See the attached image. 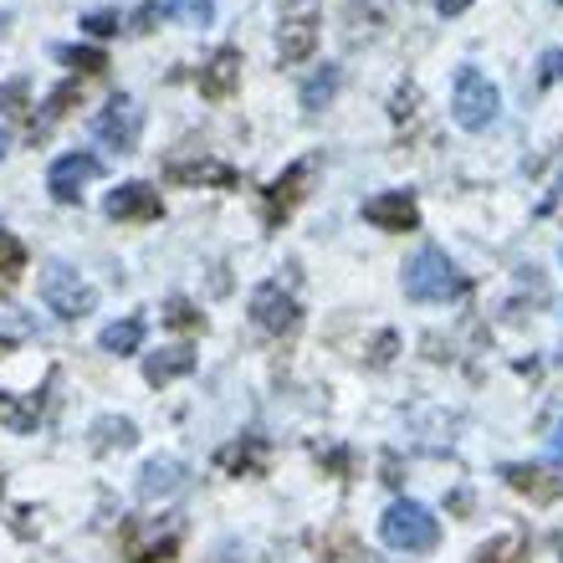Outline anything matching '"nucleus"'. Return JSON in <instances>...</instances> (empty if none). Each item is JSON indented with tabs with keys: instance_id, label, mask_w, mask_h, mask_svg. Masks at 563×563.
<instances>
[{
	"instance_id": "obj_1",
	"label": "nucleus",
	"mask_w": 563,
	"mask_h": 563,
	"mask_svg": "<svg viewBox=\"0 0 563 563\" xmlns=\"http://www.w3.org/2000/svg\"><path fill=\"white\" fill-rule=\"evenodd\" d=\"M466 292V277L456 272V262L441 252V246H420L405 267V297L410 302H451V297Z\"/></svg>"
},
{
	"instance_id": "obj_2",
	"label": "nucleus",
	"mask_w": 563,
	"mask_h": 563,
	"mask_svg": "<svg viewBox=\"0 0 563 563\" xmlns=\"http://www.w3.org/2000/svg\"><path fill=\"white\" fill-rule=\"evenodd\" d=\"M379 538H385L395 553H430L441 543V522H435V512H430L426 503L400 497V503H389V512L379 518Z\"/></svg>"
},
{
	"instance_id": "obj_3",
	"label": "nucleus",
	"mask_w": 563,
	"mask_h": 563,
	"mask_svg": "<svg viewBox=\"0 0 563 563\" xmlns=\"http://www.w3.org/2000/svg\"><path fill=\"white\" fill-rule=\"evenodd\" d=\"M497 108H503V92L492 82L482 67H461L456 73V88H451V113L466 134H482L497 123Z\"/></svg>"
},
{
	"instance_id": "obj_4",
	"label": "nucleus",
	"mask_w": 563,
	"mask_h": 563,
	"mask_svg": "<svg viewBox=\"0 0 563 563\" xmlns=\"http://www.w3.org/2000/svg\"><path fill=\"white\" fill-rule=\"evenodd\" d=\"M312 175H318V154H308V159L287 164V169H282V175L267 185V190H262V221H267V225H282V221H287V216L297 210V200L308 195Z\"/></svg>"
},
{
	"instance_id": "obj_5",
	"label": "nucleus",
	"mask_w": 563,
	"mask_h": 563,
	"mask_svg": "<svg viewBox=\"0 0 563 563\" xmlns=\"http://www.w3.org/2000/svg\"><path fill=\"white\" fill-rule=\"evenodd\" d=\"M252 323L262 333H272V339H292L302 328V308H297V297L282 282H262L252 292Z\"/></svg>"
},
{
	"instance_id": "obj_6",
	"label": "nucleus",
	"mask_w": 563,
	"mask_h": 563,
	"mask_svg": "<svg viewBox=\"0 0 563 563\" xmlns=\"http://www.w3.org/2000/svg\"><path fill=\"white\" fill-rule=\"evenodd\" d=\"M42 302L57 312V318H67V323H73V318L92 312V302H98V297H92V287L77 277L67 262H52V267L42 272Z\"/></svg>"
},
{
	"instance_id": "obj_7",
	"label": "nucleus",
	"mask_w": 563,
	"mask_h": 563,
	"mask_svg": "<svg viewBox=\"0 0 563 563\" xmlns=\"http://www.w3.org/2000/svg\"><path fill=\"white\" fill-rule=\"evenodd\" d=\"M139 129H144V108L134 98H113V103L92 119V134L103 139L113 154H134L139 148Z\"/></svg>"
},
{
	"instance_id": "obj_8",
	"label": "nucleus",
	"mask_w": 563,
	"mask_h": 563,
	"mask_svg": "<svg viewBox=\"0 0 563 563\" xmlns=\"http://www.w3.org/2000/svg\"><path fill=\"white\" fill-rule=\"evenodd\" d=\"M98 175H103V159L88 154V148H77V154H62V159L46 169V190H52V200L73 206L77 195H82V185H92Z\"/></svg>"
},
{
	"instance_id": "obj_9",
	"label": "nucleus",
	"mask_w": 563,
	"mask_h": 563,
	"mask_svg": "<svg viewBox=\"0 0 563 563\" xmlns=\"http://www.w3.org/2000/svg\"><path fill=\"white\" fill-rule=\"evenodd\" d=\"M164 179H169V185H195V190H200V185H206V190H231V185H236V169H231V164L225 159H216V154H195V159H164Z\"/></svg>"
},
{
	"instance_id": "obj_10",
	"label": "nucleus",
	"mask_w": 563,
	"mask_h": 563,
	"mask_svg": "<svg viewBox=\"0 0 563 563\" xmlns=\"http://www.w3.org/2000/svg\"><path fill=\"white\" fill-rule=\"evenodd\" d=\"M103 210H108V221H159L164 200H159V190H154V185L129 179V185H119V190H108Z\"/></svg>"
},
{
	"instance_id": "obj_11",
	"label": "nucleus",
	"mask_w": 563,
	"mask_h": 563,
	"mask_svg": "<svg viewBox=\"0 0 563 563\" xmlns=\"http://www.w3.org/2000/svg\"><path fill=\"white\" fill-rule=\"evenodd\" d=\"M364 221L379 225V231H416L420 225V206L410 190H385L364 200Z\"/></svg>"
},
{
	"instance_id": "obj_12",
	"label": "nucleus",
	"mask_w": 563,
	"mask_h": 563,
	"mask_svg": "<svg viewBox=\"0 0 563 563\" xmlns=\"http://www.w3.org/2000/svg\"><path fill=\"white\" fill-rule=\"evenodd\" d=\"M503 482L512 492H522V497H533V503H559L563 497V476L553 466H522V461H512V466H503Z\"/></svg>"
},
{
	"instance_id": "obj_13",
	"label": "nucleus",
	"mask_w": 563,
	"mask_h": 563,
	"mask_svg": "<svg viewBox=\"0 0 563 563\" xmlns=\"http://www.w3.org/2000/svg\"><path fill=\"white\" fill-rule=\"evenodd\" d=\"M200 98H210V103H221V98H231L236 92V82H241V52L236 46H221L216 57L200 67Z\"/></svg>"
},
{
	"instance_id": "obj_14",
	"label": "nucleus",
	"mask_w": 563,
	"mask_h": 563,
	"mask_svg": "<svg viewBox=\"0 0 563 563\" xmlns=\"http://www.w3.org/2000/svg\"><path fill=\"white\" fill-rule=\"evenodd\" d=\"M185 487V466L175 456H154L144 461V472H139V497L144 503H164V497H175Z\"/></svg>"
},
{
	"instance_id": "obj_15",
	"label": "nucleus",
	"mask_w": 563,
	"mask_h": 563,
	"mask_svg": "<svg viewBox=\"0 0 563 563\" xmlns=\"http://www.w3.org/2000/svg\"><path fill=\"white\" fill-rule=\"evenodd\" d=\"M272 461V445L262 441V435H246V441L236 445H221V456H216V466L231 476H262Z\"/></svg>"
},
{
	"instance_id": "obj_16",
	"label": "nucleus",
	"mask_w": 563,
	"mask_h": 563,
	"mask_svg": "<svg viewBox=\"0 0 563 563\" xmlns=\"http://www.w3.org/2000/svg\"><path fill=\"white\" fill-rule=\"evenodd\" d=\"M312 46H318V21H312L308 11L287 15V21H282V31H277V52H282V62H308V57H312Z\"/></svg>"
},
{
	"instance_id": "obj_17",
	"label": "nucleus",
	"mask_w": 563,
	"mask_h": 563,
	"mask_svg": "<svg viewBox=\"0 0 563 563\" xmlns=\"http://www.w3.org/2000/svg\"><path fill=\"white\" fill-rule=\"evenodd\" d=\"M190 369H195V349H185V343H175V349H159V354L144 358V379L154 389H159V385H175V379H185Z\"/></svg>"
},
{
	"instance_id": "obj_18",
	"label": "nucleus",
	"mask_w": 563,
	"mask_h": 563,
	"mask_svg": "<svg viewBox=\"0 0 563 563\" xmlns=\"http://www.w3.org/2000/svg\"><path fill=\"white\" fill-rule=\"evenodd\" d=\"M139 441V426L129 416H103L92 420V451H129Z\"/></svg>"
},
{
	"instance_id": "obj_19",
	"label": "nucleus",
	"mask_w": 563,
	"mask_h": 563,
	"mask_svg": "<svg viewBox=\"0 0 563 563\" xmlns=\"http://www.w3.org/2000/svg\"><path fill=\"white\" fill-rule=\"evenodd\" d=\"M103 354H139V343H144V318H123V323H108L103 328Z\"/></svg>"
},
{
	"instance_id": "obj_20",
	"label": "nucleus",
	"mask_w": 563,
	"mask_h": 563,
	"mask_svg": "<svg viewBox=\"0 0 563 563\" xmlns=\"http://www.w3.org/2000/svg\"><path fill=\"white\" fill-rule=\"evenodd\" d=\"M333 92H339V67H328V62H323V67L302 82V108H308V113H318V108L333 103Z\"/></svg>"
},
{
	"instance_id": "obj_21",
	"label": "nucleus",
	"mask_w": 563,
	"mask_h": 563,
	"mask_svg": "<svg viewBox=\"0 0 563 563\" xmlns=\"http://www.w3.org/2000/svg\"><path fill=\"white\" fill-rule=\"evenodd\" d=\"M21 272H26V246H21L11 231H0V297L21 282Z\"/></svg>"
},
{
	"instance_id": "obj_22",
	"label": "nucleus",
	"mask_w": 563,
	"mask_h": 563,
	"mask_svg": "<svg viewBox=\"0 0 563 563\" xmlns=\"http://www.w3.org/2000/svg\"><path fill=\"white\" fill-rule=\"evenodd\" d=\"M472 563H528V538H522V533L492 538L487 549H476Z\"/></svg>"
},
{
	"instance_id": "obj_23",
	"label": "nucleus",
	"mask_w": 563,
	"mask_h": 563,
	"mask_svg": "<svg viewBox=\"0 0 563 563\" xmlns=\"http://www.w3.org/2000/svg\"><path fill=\"white\" fill-rule=\"evenodd\" d=\"M129 543V563H169L179 553V533H164V538H148V543H134V538H123Z\"/></svg>"
},
{
	"instance_id": "obj_24",
	"label": "nucleus",
	"mask_w": 563,
	"mask_h": 563,
	"mask_svg": "<svg viewBox=\"0 0 563 563\" xmlns=\"http://www.w3.org/2000/svg\"><path fill=\"white\" fill-rule=\"evenodd\" d=\"M0 420H5L15 435H31L42 416H36V405H21L15 395H5V389H0Z\"/></svg>"
},
{
	"instance_id": "obj_25",
	"label": "nucleus",
	"mask_w": 563,
	"mask_h": 563,
	"mask_svg": "<svg viewBox=\"0 0 563 563\" xmlns=\"http://www.w3.org/2000/svg\"><path fill=\"white\" fill-rule=\"evenodd\" d=\"M57 57L67 62V67H77V73H88V77L108 73V57L98 52V46H57Z\"/></svg>"
},
{
	"instance_id": "obj_26",
	"label": "nucleus",
	"mask_w": 563,
	"mask_h": 563,
	"mask_svg": "<svg viewBox=\"0 0 563 563\" xmlns=\"http://www.w3.org/2000/svg\"><path fill=\"white\" fill-rule=\"evenodd\" d=\"M169 15L185 26H210L216 21V0H169Z\"/></svg>"
},
{
	"instance_id": "obj_27",
	"label": "nucleus",
	"mask_w": 563,
	"mask_h": 563,
	"mask_svg": "<svg viewBox=\"0 0 563 563\" xmlns=\"http://www.w3.org/2000/svg\"><path fill=\"white\" fill-rule=\"evenodd\" d=\"M323 559L328 563H358L364 559V549H358L349 533H333V538H323Z\"/></svg>"
},
{
	"instance_id": "obj_28",
	"label": "nucleus",
	"mask_w": 563,
	"mask_h": 563,
	"mask_svg": "<svg viewBox=\"0 0 563 563\" xmlns=\"http://www.w3.org/2000/svg\"><path fill=\"white\" fill-rule=\"evenodd\" d=\"M164 323L169 328H206V318L185 302V297H169V308H164Z\"/></svg>"
},
{
	"instance_id": "obj_29",
	"label": "nucleus",
	"mask_w": 563,
	"mask_h": 563,
	"mask_svg": "<svg viewBox=\"0 0 563 563\" xmlns=\"http://www.w3.org/2000/svg\"><path fill=\"white\" fill-rule=\"evenodd\" d=\"M123 21H119V11H92V15H82V31L88 36H113Z\"/></svg>"
},
{
	"instance_id": "obj_30",
	"label": "nucleus",
	"mask_w": 563,
	"mask_h": 563,
	"mask_svg": "<svg viewBox=\"0 0 563 563\" xmlns=\"http://www.w3.org/2000/svg\"><path fill=\"white\" fill-rule=\"evenodd\" d=\"M77 92H82V88H77V82H62V88L52 92V98H46V123H52V119H62V113H67V103H73Z\"/></svg>"
},
{
	"instance_id": "obj_31",
	"label": "nucleus",
	"mask_w": 563,
	"mask_h": 563,
	"mask_svg": "<svg viewBox=\"0 0 563 563\" xmlns=\"http://www.w3.org/2000/svg\"><path fill=\"white\" fill-rule=\"evenodd\" d=\"M21 98H26V82H11V88L0 92V108H5L11 119H21V113H26V108H21Z\"/></svg>"
},
{
	"instance_id": "obj_32",
	"label": "nucleus",
	"mask_w": 563,
	"mask_h": 563,
	"mask_svg": "<svg viewBox=\"0 0 563 563\" xmlns=\"http://www.w3.org/2000/svg\"><path fill=\"white\" fill-rule=\"evenodd\" d=\"M164 11H169V5H159V0H148V5H139V15H134V31H148V26H154V21H159Z\"/></svg>"
},
{
	"instance_id": "obj_33",
	"label": "nucleus",
	"mask_w": 563,
	"mask_h": 563,
	"mask_svg": "<svg viewBox=\"0 0 563 563\" xmlns=\"http://www.w3.org/2000/svg\"><path fill=\"white\" fill-rule=\"evenodd\" d=\"M563 77V52H543V73H538V82H559Z\"/></svg>"
},
{
	"instance_id": "obj_34",
	"label": "nucleus",
	"mask_w": 563,
	"mask_h": 563,
	"mask_svg": "<svg viewBox=\"0 0 563 563\" xmlns=\"http://www.w3.org/2000/svg\"><path fill=\"white\" fill-rule=\"evenodd\" d=\"M430 5H435V11H441V15H461V11H466V5H472V0H430Z\"/></svg>"
},
{
	"instance_id": "obj_35",
	"label": "nucleus",
	"mask_w": 563,
	"mask_h": 563,
	"mask_svg": "<svg viewBox=\"0 0 563 563\" xmlns=\"http://www.w3.org/2000/svg\"><path fill=\"white\" fill-rule=\"evenodd\" d=\"M553 451H559V456H563V420H559V426H553Z\"/></svg>"
},
{
	"instance_id": "obj_36",
	"label": "nucleus",
	"mask_w": 563,
	"mask_h": 563,
	"mask_svg": "<svg viewBox=\"0 0 563 563\" xmlns=\"http://www.w3.org/2000/svg\"><path fill=\"white\" fill-rule=\"evenodd\" d=\"M5 354H11V339H5V333H0V358H5Z\"/></svg>"
},
{
	"instance_id": "obj_37",
	"label": "nucleus",
	"mask_w": 563,
	"mask_h": 563,
	"mask_svg": "<svg viewBox=\"0 0 563 563\" xmlns=\"http://www.w3.org/2000/svg\"><path fill=\"white\" fill-rule=\"evenodd\" d=\"M0 159H5V134H0Z\"/></svg>"
},
{
	"instance_id": "obj_38",
	"label": "nucleus",
	"mask_w": 563,
	"mask_h": 563,
	"mask_svg": "<svg viewBox=\"0 0 563 563\" xmlns=\"http://www.w3.org/2000/svg\"><path fill=\"white\" fill-rule=\"evenodd\" d=\"M559 262H563V252H559Z\"/></svg>"
},
{
	"instance_id": "obj_39",
	"label": "nucleus",
	"mask_w": 563,
	"mask_h": 563,
	"mask_svg": "<svg viewBox=\"0 0 563 563\" xmlns=\"http://www.w3.org/2000/svg\"><path fill=\"white\" fill-rule=\"evenodd\" d=\"M559 358H563V354H559Z\"/></svg>"
}]
</instances>
